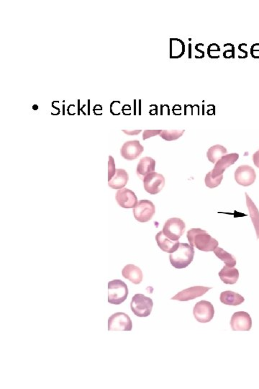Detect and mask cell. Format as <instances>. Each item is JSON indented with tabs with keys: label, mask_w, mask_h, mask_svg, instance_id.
I'll return each instance as SVG.
<instances>
[{
	"label": "cell",
	"mask_w": 259,
	"mask_h": 389,
	"mask_svg": "<svg viewBox=\"0 0 259 389\" xmlns=\"http://www.w3.org/2000/svg\"><path fill=\"white\" fill-rule=\"evenodd\" d=\"M188 242L193 247L202 252H214L218 247V242L206 231L201 229H192L188 231Z\"/></svg>",
	"instance_id": "obj_1"
},
{
	"label": "cell",
	"mask_w": 259,
	"mask_h": 389,
	"mask_svg": "<svg viewBox=\"0 0 259 389\" xmlns=\"http://www.w3.org/2000/svg\"><path fill=\"white\" fill-rule=\"evenodd\" d=\"M194 256L193 246L186 243H180L178 249L173 253H170V262L176 269L186 268L192 262Z\"/></svg>",
	"instance_id": "obj_2"
},
{
	"label": "cell",
	"mask_w": 259,
	"mask_h": 389,
	"mask_svg": "<svg viewBox=\"0 0 259 389\" xmlns=\"http://www.w3.org/2000/svg\"><path fill=\"white\" fill-rule=\"evenodd\" d=\"M128 295V285L121 280H113L108 283V302L111 304L124 303Z\"/></svg>",
	"instance_id": "obj_3"
},
{
	"label": "cell",
	"mask_w": 259,
	"mask_h": 389,
	"mask_svg": "<svg viewBox=\"0 0 259 389\" xmlns=\"http://www.w3.org/2000/svg\"><path fill=\"white\" fill-rule=\"evenodd\" d=\"M154 303L152 298L144 294H136L132 297L130 308L136 316L138 317H147L150 316L153 308Z\"/></svg>",
	"instance_id": "obj_4"
},
{
	"label": "cell",
	"mask_w": 259,
	"mask_h": 389,
	"mask_svg": "<svg viewBox=\"0 0 259 389\" xmlns=\"http://www.w3.org/2000/svg\"><path fill=\"white\" fill-rule=\"evenodd\" d=\"M186 225L178 218H172L166 221L163 227L164 235L173 241H178L184 233Z\"/></svg>",
	"instance_id": "obj_5"
},
{
	"label": "cell",
	"mask_w": 259,
	"mask_h": 389,
	"mask_svg": "<svg viewBox=\"0 0 259 389\" xmlns=\"http://www.w3.org/2000/svg\"><path fill=\"white\" fill-rule=\"evenodd\" d=\"M155 213V206L148 200H142L134 208V217L140 223L148 222L152 220Z\"/></svg>",
	"instance_id": "obj_6"
},
{
	"label": "cell",
	"mask_w": 259,
	"mask_h": 389,
	"mask_svg": "<svg viewBox=\"0 0 259 389\" xmlns=\"http://www.w3.org/2000/svg\"><path fill=\"white\" fill-rule=\"evenodd\" d=\"M132 328V320L127 313H116L108 319L109 331H131Z\"/></svg>",
	"instance_id": "obj_7"
},
{
	"label": "cell",
	"mask_w": 259,
	"mask_h": 389,
	"mask_svg": "<svg viewBox=\"0 0 259 389\" xmlns=\"http://www.w3.org/2000/svg\"><path fill=\"white\" fill-rule=\"evenodd\" d=\"M144 186L146 191L150 195H156L163 190L165 178L162 174L154 172L144 177Z\"/></svg>",
	"instance_id": "obj_8"
},
{
	"label": "cell",
	"mask_w": 259,
	"mask_h": 389,
	"mask_svg": "<svg viewBox=\"0 0 259 389\" xmlns=\"http://www.w3.org/2000/svg\"><path fill=\"white\" fill-rule=\"evenodd\" d=\"M193 314L196 321L199 322H210L214 317V307L210 302L208 301L198 302L194 307Z\"/></svg>",
	"instance_id": "obj_9"
},
{
	"label": "cell",
	"mask_w": 259,
	"mask_h": 389,
	"mask_svg": "<svg viewBox=\"0 0 259 389\" xmlns=\"http://www.w3.org/2000/svg\"><path fill=\"white\" fill-rule=\"evenodd\" d=\"M231 329L234 331H249L252 327V318L245 311L234 313L230 319Z\"/></svg>",
	"instance_id": "obj_10"
},
{
	"label": "cell",
	"mask_w": 259,
	"mask_h": 389,
	"mask_svg": "<svg viewBox=\"0 0 259 389\" xmlns=\"http://www.w3.org/2000/svg\"><path fill=\"white\" fill-rule=\"evenodd\" d=\"M256 174L254 168L248 165L240 166L235 172L236 183L242 186L248 187L255 182Z\"/></svg>",
	"instance_id": "obj_11"
},
{
	"label": "cell",
	"mask_w": 259,
	"mask_h": 389,
	"mask_svg": "<svg viewBox=\"0 0 259 389\" xmlns=\"http://www.w3.org/2000/svg\"><path fill=\"white\" fill-rule=\"evenodd\" d=\"M212 288L204 286L191 287L183 290L182 291L177 293L176 295L172 297V300H176L180 301H188L190 300L195 299L206 294L208 290Z\"/></svg>",
	"instance_id": "obj_12"
},
{
	"label": "cell",
	"mask_w": 259,
	"mask_h": 389,
	"mask_svg": "<svg viewBox=\"0 0 259 389\" xmlns=\"http://www.w3.org/2000/svg\"><path fill=\"white\" fill-rule=\"evenodd\" d=\"M144 148L139 141H129L121 148V156L127 160H135L144 152Z\"/></svg>",
	"instance_id": "obj_13"
},
{
	"label": "cell",
	"mask_w": 259,
	"mask_h": 389,
	"mask_svg": "<svg viewBox=\"0 0 259 389\" xmlns=\"http://www.w3.org/2000/svg\"><path fill=\"white\" fill-rule=\"evenodd\" d=\"M116 199L119 206L124 208H134L138 203L135 193L128 188L118 190Z\"/></svg>",
	"instance_id": "obj_14"
},
{
	"label": "cell",
	"mask_w": 259,
	"mask_h": 389,
	"mask_svg": "<svg viewBox=\"0 0 259 389\" xmlns=\"http://www.w3.org/2000/svg\"><path fill=\"white\" fill-rule=\"evenodd\" d=\"M239 158V154L234 153L226 154L224 157L218 161L216 163L214 168L212 171L210 172L211 176L212 177H218L220 175H224V170L228 168L231 165H234L235 162H237Z\"/></svg>",
	"instance_id": "obj_15"
},
{
	"label": "cell",
	"mask_w": 259,
	"mask_h": 389,
	"mask_svg": "<svg viewBox=\"0 0 259 389\" xmlns=\"http://www.w3.org/2000/svg\"><path fill=\"white\" fill-rule=\"evenodd\" d=\"M156 241L159 248L164 252L173 253L180 247V243L178 241H173L168 239L162 231H159L156 236Z\"/></svg>",
	"instance_id": "obj_16"
},
{
	"label": "cell",
	"mask_w": 259,
	"mask_h": 389,
	"mask_svg": "<svg viewBox=\"0 0 259 389\" xmlns=\"http://www.w3.org/2000/svg\"><path fill=\"white\" fill-rule=\"evenodd\" d=\"M122 275L124 278L136 285H138L142 280V270H140V267L132 264L124 266V268L122 269Z\"/></svg>",
	"instance_id": "obj_17"
},
{
	"label": "cell",
	"mask_w": 259,
	"mask_h": 389,
	"mask_svg": "<svg viewBox=\"0 0 259 389\" xmlns=\"http://www.w3.org/2000/svg\"><path fill=\"white\" fill-rule=\"evenodd\" d=\"M155 168L156 161L154 159L148 157H144L139 162L136 172L139 177L144 180V177L155 171Z\"/></svg>",
	"instance_id": "obj_18"
},
{
	"label": "cell",
	"mask_w": 259,
	"mask_h": 389,
	"mask_svg": "<svg viewBox=\"0 0 259 389\" xmlns=\"http://www.w3.org/2000/svg\"><path fill=\"white\" fill-rule=\"evenodd\" d=\"M128 180V174L126 170L124 169H117L114 176L108 181V185L114 190H120L127 185Z\"/></svg>",
	"instance_id": "obj_19"
},
{
	"label": "cell",
	"mask_w": 259,
	"mask_h": 389,
	"mask_svg": "<svg viewBox=\"0 0 259 389\" xmlns=\"http://www.w3.org/2000/svg\"><path fill=\"white\" fill-rule=\"evenodd\" d=\"M218 275L224 283L234 285L237 283L238 280L239 272L238 269L224 265L218 273Z\"/></svg>",
	"instance_id": "obj_20"
},
{
	"label": "cell",
	"mask_w": 259,
	"mask_h": 389,
	"mask_svg": "<svg viewBox=\"0 0 259 389\" xmlns=\"http://www.w3.org/2000/svg\"><path fill=\"white\" fill-rule=\"evenodd\" d=\"M220 301L226 305L229 306H238L242 304L245 301V298L239 293L236 292L231 291V290H226L222 292L220 294Z\"/></svg>",
	"instance_id": "obj_21"
},
{
	"label": "cell",
	"mask_w": 259,
	"mask_h": 389,
	"mask_svg": "<svg viewBox=\"0 0 259 389\" xmlns=\"http://www.w3.org/2000/svg\"><path fill=\"white\" fill-rule=\"evenodd\" d=\"M246 198V205L250 217L252 218V223H253L254 228H255L256 232L257 239H259V211L255 203L250 199L247 193H245Z\"/></svg>",
	"instance_id": "obj_22"
},
{
	"label": "cell",
	"mask_w": 259,
	"mask_h": 389,
	"mask_svg": "<svg viewBox=\"0 0 259 389\" xmlns=\"http://www.w3.org/2000/svg\"><path fill=\"white\" fill-rule=\"evenodd\" d=\"M185 52L184 43L178 39H171L170 40V57L178 59L182 57Z\"/></svg>",
	"instance_id": "obj_23"
},
{
	"label": "cell",
	"mask_w": 259,
	"mask_h": 389,
	"mask_svg": "<svg viewBox=\"0 0 259 389\" xmlns=\"http://www.w3.org/2000/svg\"><path fill=\"white\" fill-rule=\"evenodd\" d=\"M226 154H227V149L226 147L221 145H214L210 148L206 153V157L210 162L216 164L218 161L226 155Z\"/></svg>",
	"instance_id": "obj_24"
},
{
	"label": "cell",
	"mask_w": 259,
	"mask_h": 389,
	"mask_svg": "<svg viewBox=\"0 0 259 389\" xmlns=\"http://www.w3.org/2000/svg\"><path fill=\"white\" fill-rule=\"evenodd\" d=\"M214 253L217 256L218 258L224 261V263L228 267H234L237 263L235 257L232 254L224 251L222 248L219 247L216 248L214 250Z\"/></svg>",
	"instance_id": "obj_25"
},
{
	"label": "cell",
	"mask_w": 259,
	"mask_h": 389,
	"mask_svg": "<svg viewBox=\"0 0 259 389\" xmlns=\"http://www.w3.org/2000/svg\"><path fill=\"white\" fill-rule=\"evenodd\" d=\"M184 131V130H181V131L180 130H163L159 135L164 140L172 142V141L180 139L183 135Z\"/></svg>",
	"instance_id": "obj_26"
},
{
	"label": "cell",
	"mask_w": 259,
	"mask_h": 389,
	"mask_svg": "<svg viewBox=\"0 0 259 389\" xmlns=\"http://www.w3.org/2000/svg\"><path fill=\"white\" fill-rule=\"evenodd\" d=\"M222 179H224V175H220V176L218 177H212L209 172V173L206 174V186L212 189L217 188L218 186L220 185Z\"/></svg>",
	"instance_id": "obj_27"
},
{
	"label": "cell",
	"mask_w": 259,
	"mask_h": 389,
	"mask_svg": "<svg viewBox=\"0 0 259 389\" xmlns=\"http://www.w3.org/2000/svg\"><path fill=\"white\" fill-rule=\"evenodd\" d=\"M117 169L116 168V164H114V158L112 156L109 157V162H108V181L110 180L116 174Z\"/></svg>",
	"instance_id": "obj_28"
},
{
	"label": "cell",
	"mask_w": 259,
	"mask_h": 389,
	"mask_svg": "<svg viewBox=\"0 0 259 389\" xmlns=\"http://www.w3.org/2000/svg\"><path fill=\"white\" fill-rule=\"evenodd\" d=\"M162 132V130H146L142 134V139L146 140L149 138L153 137L154 136L159 135Z\"/></svg>",
	"instance_id": "obj_29"
},
{
	"label": "cell",
	"mask_w": 259,
	"mask_h": 389,
	"mask_svg": "<svg viewBox=\"0 0 259 389\" xmlns=\"http://www.w3.org/2000/svg\"><path fill=\"white\" fill-rule=\"evenodd\" d=\"M220 47H218L217 44H210V45L209 46V47H208V54L209 55V54H211V52H220Z\"/></svg>",
	"instance_id": "obj_30"
},
{
	"label": "cell",
	"mask_w": 259,
	"mask_h": 389,
	"mask_svg": "<svg viewBox=\"0 0 259 389\" xmlns=\"http://www.w3.org/2000/svg\"><path fill=\"white\" fill-rule=\"evenodd\" d=\"M253 161L256 167L259 168V150L257 151L253 155Z\"/></svg>",
	"instance_id": "obj_31"
},
{
	"label": "cell",
	"mask_w": 259,
	"mask_h": 389,
	"mask_svg": "<svg viewBox=\"0 0 259 389\" xmlns=\"http://www.w3.org/2000/svg\"><path fill=\"white\" fill-rule=\"evenodd\" d=\"M224 58L226 59H229V58H234V49H232V50H231L230 52V50H227L226 52H224Z\"/></svg>",
	"instance_id": "obj_32"
},
{
	"label": "cell",
	"mask_w": 259,
	"mask_h": 389,
	"mask_svg": "<svg viewBox=\"0 0 259 389\" xmlns=\"http://www.w3.org/2000/svg\"><path fill=\"white\" fill-rule=\"evenodd\" d=\"M124 133H126V134H128V135H136V134H140V130H138V131H136V132H129V131H124Z\"/></svg>",
	"instance_id": "obj_33"
}]
</instances>
